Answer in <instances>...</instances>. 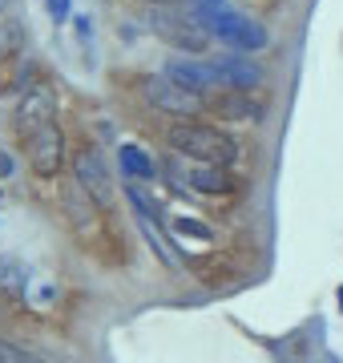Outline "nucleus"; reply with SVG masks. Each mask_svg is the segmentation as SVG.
Returning a JSON list of instances; mask_svg holds the SVG:
<instances>
[{
    "instance_id": "nucleus-1",
    "label": "nucleus",
    "mask_w": 343,
    "mask_h": 363,
    "mask_svg": "<svg viewBox=\"0 0 343 363\" xmlns=\"http://www.w3.org/2000/svg\"><path fill=\"white\" fill-rule=\"evenodd\" d=\"M166 142L178 154L194 157V162H210V166H235L238 162L235 138L223 130H214V125H202L198 117H178L170 130H166Z\"/></svg>"
},
{
    "instance_id": "nucleus-2",
    "label": "nucleus",
    "mask_w": 343,
    "mask_h": 363,
    "mask_svg": "<svg viewBox=\"0 0 343 363\" xmlns=\"http://www.w3.org/2000/svg\"><path fill=\"white\" fill-rule=\"evenodd\" d=\"M190 13L206 25L210 37H218L223 45H230L238 52H263L271 45L266 25L254 21V16H247V13H235V9H223V4H202V0L190 4Z\"/></svg>"
},
{
    "instance_id": "nucleus-3",
    "label": "nucleus",
    "mask_w": 343,
    "mask_h": 363,
    "mask_svg": "<svg viewBox=\"0 0 343 363\" xmlns=\"http://www.w3.org/2000/svg\"><path fill=\"white\" fill-rule=\"evenodd\" d=\"M145 21L154 28V37H162L166 45H174V49H182V52H206L214 40L198 16L190 13V9H178V4H150Z\"/></svg>"
},
{
    "instance_id": "nucleus-4",
    "label": "nucleus",
    "mask_w": 343,
    "mask_h": 363,
    "mask_svg": "<svg viewBox=\"0 0 343 363\" xmlns=\"http://www.w3.org/2000/svg\"><path fill=\"white\" fill-rule=\"evenodd\" d=\"M57 93L45 85V81H37V85H28L25 93H21V101H16L13 109V130L16 138H33V133H40L45 125H57Z\"/></svg>"
},
{
    "instance_id": "nucleus-5",
    "label": "nucleus",
    "mask_w": 343,
    "mask_h": 363,
    "mask_svg": "<svg viewBox=\"0 0 343 363\" xmlns=\"http://www.w3.org/2000/svg\"><path fill=\"white\" fill-rule=\"evenodd\" d=\"M142 97H145V105H154V109H162L170 117H198L206 109L202 93H190L186 85H178L166 73L162 77H142Z\"/></svg>"
},
{
    "instance_id": "nucleus-6",
    "label": "nucleus",
    "mask_w": 343,
    "mask_h": 363,
    "mask_svg": "<svg viewBox=\"0 0 343 363\" xmlns=\"http://www.w3.org/2000/svg\"><path fill=\"white\" fill-rule=\"evenodd\" d=\"M73 182H77L97 206H106V210L113 206V174H109L106 157H101L97 145L85 142L77 154H73Z\"/></svg>"
},
{
    "instance_id": "nucleus-7",
    "label": "nucleus",
    "mask_w": 343,
    "mask_h": 363,
    "mask_svg": "<svg viewBox=\"0 0 343 363\" xmlns=\"http://www.w3.org/2000/svg\"><path fill=\"white\" fill-rule=\"evenodd\" d=\"M61 166H65V133L61 125H45L28 138V169L37 178H57Z\"/></svg>"
},
{
    "instance_id": "nucleus-8",
    "label": "nucleus",
    "mask_w": 343,
    "mask_h": 363,
    "mask_svg": "<svg viewBox=\"0 0 343 363\" xmlns=\"http://www.w3.org/2000/svg\"><path fill=\"white\" fill-rule=\"evenodd\" d=\"M206 65H210L214 81L226 85V89H259L266 77L263 69L251 61V52H223V57H210Z\"/></svg>"
},
{
    "instance_id": "nucleus-9",
    "label": "nucleus",
    "mask_w": 343,
    "mask_h": 363,
    "mask_svg": "<svg viewBox=\"0 0 343 363\" xmlns=\"http://www.w3.org/2000/svg\"><path fill=\"white\" fill-rule=\"evenodd\" d=\"M101 210H106V206H97L77 182L65 190V214H69V222H73V230L81 234V242L101 238V230H106V226H101Z\"/></svg>"
},
{
    "instance_id": "nucleus-10",
    "label": "nucleus",
    "mask_w": 343,
    "mask_h": 363,
    "mask_svg": "<svg viewBox=\"0 0 343 363\" xmlns=\"http://www.w3.org/2000/svg\"><path fill=\"white\" fill-rule=\"evenodd\" d=\"M206 105L226 121H259L263 117V101H254L251 89H218L206 97Z\"/></svg>"
},
{
    "instance_id": "nucleus-11",
    "label": "nucleus",
    "mask_w": 343,
    "mask_h": 363,
    "mask_svg": "<svg viewBox=\"0 0 343 363\" xmlns=\"http://www.w3.org/2000/svg\"><path fill=\"white\" fill-rule=\"evenodd\" d=\"M166 77H174L178 85H186L190 93H202V97H210L214 85H218L210 65H194V61H186V57H170V61H166Z\"/></svg>"
},
{
    "instance_id": "nucleus-12",
    "label": "nucleus",
    "mask_w": 343,
    "mask_h": 363,
    "mask_svg": "<svg viewBox=\"0 0 343 363\" xmlns=\"http://www.w3.org/2000/svg\"><path fill=\"white\" fill-rule=\"evenodd\" d=\"M186 182H190V190H198V194H235V174H230V166H210V162H202L198 169L186 174Z\"/></svg>"
},
{
    "instance_id": "nucleus-13",
    "label": "nucleus",
    "mask_w": 343,
    "mask_h": 363,
    "mask_svg": "<svg viewBox=\"0 0 343 363\" xmlns=\"http://www.w3.org/2000/svg\"><path fill=\"white\" fill-rule=\"evenodd\" d=\"M137 230H142V238H145V247L158 255V262L166 267V271H182V259H178V250L162 238V230H158V218L150 222V214H137Z\"/></svg>"
},
{
    "instance_id": "nucleus-14",
    "label": "nucleus",
    "mask_w": 343,
    "mask_h": 363,
    "mask_svg": "<svg viewBox=\"0 0 343 363\" xmlns=\"http://www.w3.org/2000/svg\"><path fill=\"white\" fill-rule=\"evenodd\" d=\"M118 166H121V174L130 182H154L158 178V166H154V157L145 154V150H137V145H121L118 150Z\"/></svg>"
},
{
    "instance_id": "nucleus-15",
    "label": "nucleus",
    "mask_w": 343,
    "mask_h": 363,
    "mask_svg": "<svg viewBox=\"0 0 343 363\" xmlns=\"http://www.w3.org/2000/svg\"><path fill=\"white\" fill-rule=\"evenodd\" d=\"M0 291L21 298L28 291V267L21 259H0Z\"/></svg>"
},
{
    "instance_id": "nucleus-16",
    "label": "nucleus",
    "mask_w": 343,
    "mask_h": 363,
    "mask_svg": "<svg viewBox=\"0 0 343 363\" xmlns=\"http://www.w3.org/2000/svg\"><path fill=\"white\" fill-rule=\"evenodd\" d=\"M174 234H182V238H198V242H210L214 230L206 226V222L198 218H174Z\"/></svg>"
},
{
    "instance_id": "nucleus-17",
    "label": "nucleus",
    "mask_w": 343,
    "mask_h": 363,
    "mask_svg": "<svg viewBox=\"0 0 343 363\" xmlns=\"http://www.w3.org/2000/svg\"><path fill=\"white\" fill-rule=\"evenodd\" d=\"M0 363H49V359H40V355H33V351L16 347V343H9V339H0Z\"/></svg>"
},
{
    "instance_id": "nucleus-18",
    "label": "nucleus",
    "mask_w": 343,
    "mask_h": 363,
    "mask_svg": "<svg viewBox=\"0 0 343 363\" xmlns=\"http://www.w3.org/2000/svg\"><path fill=\"white\" fill-rule=\"evenodd\" d=\"M49 16H53L57 25H65L69 16H73L69 13V0H49Z\"/></svg>"
},
{
    "instance_id": "nucleus-19",
    "label": "nucleus",
    "mask_w": 343,
    "mask_h": 363,
    "mask_svg": "<svg viewBox=\"0 0 343 363\" xmlns=\"http://www.w3.org/2000/svg\"><path fill=\"white\" fill-rule=\"evenodd\" d=\"M77 37H81V40L93 37V21H89V16H77Z\"/></svg>"
},
{
    "instance_id": "nucleus-20",
    "label": "nucleus",
    "mask_w": 343,
    "mask_h": 363,
    "mask_svg": "<svg viewBox=\"0 0 343 363\" xmlns=\"http://www.w3.org/2000/svg\"><path fill=\"white\" fill-rule=\"evenodd\" d=\"M13 157H9V154H4V150H0V178H13Z\"/></svg>"
},
{
    "instance_id": "nucleus-21",
    "label": "nucleus",
    "mask_w": 343,
    "mask_h": 363,
    "mask_svg": "<svg viewBox=\"0 0 343 363\" xmlns=\"http://www.w3.org/2000/svg\"><path fill=\"white\" fill-rule=\"evenodd\" d=\"M150 4H178V0H150Z\"/></svg>"
},
{
    "instance_id": "nucleus-22",
    "label": "nucleus",
    "mask_w": 343,
    "mask_h": 363,
    "mask_svg": "<svg viewBox=\"0 0 343 363\" xmlns=\"http://www.w3.org/2000/svg\"><path fill=\"white\" fill-rule=\"evenodd\" d=\"M4 9H9V0H0V13H4Z\"/></svg>"
},
{
    "instance_id": "nucleus-23",
    "label": "nucleus",
    "mask_w": 343,
    "mask_h": 363,
    "mask_svg": "<svg viewBox=\"0 0 343 363\" xmlns=\"http://www.w3.org/2000/svg\"><path fill=\"white\" fill-rule=\"evenodd\" d=\"M202 4H223V0H202Z\"/></svg>"
},
{
    "instance_id": "nucleus-24",
    "label": "nucleus",
    "mask_w": 343,
    "mask_h": 363,
    "mask_svg": "<svg viewBox=\"0 0 343 363\" xmlns=\"http://www.w3.org/2000/svg\"><path fill=\"white\" fill-rule=\"evenodd\" d=\"M0 198H4V190H0Z\"/></svg>"
}]
</instances>
